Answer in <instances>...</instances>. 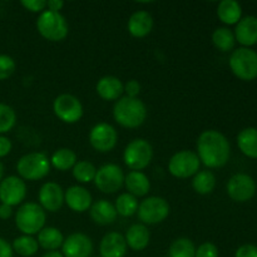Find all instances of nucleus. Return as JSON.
<instances>
[{
	"label": "nucleus",
	"instance_id": "obj_1",
	"mask_svg": "<svg viewBox=\"0 0 257 257\" xmlns=\"http://www.w3.org/2000/svg\"><path fill=\"white\" fill-rule=\"evenodd\" d=\"M230 142L221 132L208 130L198 136L197 156L206 167H223L230 160Z\"/></svg>",
	"mask_w": 257,
	"mask_h": 257
},
{
	"label": "nucleus",
	"instance_id": "obj_2",
	"mask_svg": "<svg viewBox=\"0 0 257 257\" xmlns=\"http://www.w3.org/2000/svg\"><path fill=\"white\" fill-rule=\"evenodd\" d=\"M113 118L124 128H138L147 118V107L140 98L122 97L113 107Z\"/></svg>",
	"mask_w": 257,
	"mask_h": 257
},
{
	"label": "nucleus",
	"instance_id": "obj_3",
	"mask_svg": "<svg viewBox=\"0 0 257 257\" xmlns=\"http://www.w3.org/2000/svg\"><path fill=\"white\" fill-rule=\"evenodd\" d=\"M45 220V211L35 202L23 203L15 215V225L18 230L27 236L39 233L44 228Z\"/></svg>",
	"mask_w": 257,
	"mask_h": 257
},
{
	"label": "nucleus",
	"instance_id": "obj_4",
	"mask_svg": "<svg viewBox=\"0 0 257 257\" xmlns=\"http://www.w3.org/2000/svg\"><path fill=\"white\" fill-rule=\"evenodd\" d=\"M37 29L44 39L49 42H62L69 33V27L65 18L60 13L45 9L40 13L37 20Z\"/></svg>",
	"mask_w": 257,
	"mask_h": 257
},
{
	"label": "nucleus",
	"instance_id": "obj_5",
	"mask_svg": "<svg viewBox=\"0 0 257 257\" xmlns=\"http://www.w3.org/2000/svg\"><path fill=\"white\" fill-rule=\"evenodd\" d=\"M17 171L23 181H38L50 172V160L42 152L24 155L17 163Z\"/></svg>",
	"mask_w": 257,
	"mask_h": 257
},
{
	"label": "nucleus",
	"instance_id": "obj_6",
	"mask_svg": "<svg viewBox=\"0 0 257 257\" xmlns=\"http://www.w3.org/2000/svg\"><path fill=\"white\" fill-rule=\"evenodd\" d=\"M228 64L238 79L251 82L257 78V53L251 48L241 47L233 50Z\"/></svg>",
	"mask_w": 257,
	"mask_h": 257
},
{
	"label": "nucleus",
	"instance_id": "obj_7",
	"mask_svg": "<svg viewBox=\"0 0 257 257\" xmlns=\"http://www.w3.org/2000/svg\"><path fill=\"white\" fill-rule=\"evenodd\" d=\"M153 158V148L148 141L143 138L131 141L123 153L125 166L132 171H142L148 167Z\"/></svg>",
	"mask_w": 257,
	"mask_h": 257
},
{
	"label": "nucleus",
	"instance_id": "obj_8",
	"mask_svg": "<svg viewBox=\"0 0 257 257\" xmlns=\"http://www.w3.org/2000/svg\"><path fill=\"white\" fill-rule=\"evenodd\" d=\"M170 211L171 207L165 198L151 196L138 205L137 213L143 225H157L168 217Z\"/></svg>",
	"mask_w": 257,
	"mask_h": 257
},
{
	"label": "nucleus",
	"instance_id": "obj_9",
	"mask_svg": "<svg viewBox=\"0 0 257 257\" xmlns=\"http://www.w3.org/2000/svg\"><path fill=\"white\" fill-rule=\"evenodd\" d=\"M201 161L197 153L183 150L175 153L168 162V172L176 178H188L200 171Z\"/></svg>",
	"mask_w": 257,
	"mask_h": 257
},
{
	"label": "nucleus",
	"instance_id": "obj_10",
	"mask_svg": "<svg viewBox=\"0 0 257 257\" xmlns=\"http://www.w3.org/2000/svg\"><path fill=\"white\" fill-rule=\"evenodd\" d=\"M124 173L118 165L108 163L97 170L94 178L95 187L103 193H114L124 185Z\"/></svg>",
	"mask_w": 257,
	"mask_h": 257
},
{
	"label": "nucleus",
	"instance_id": "obj_11",
	"mask_svg": "<svg viewBox=\"0 0 257 257\" xmlns=\"http://www.w3.org/2000/svg\"><path fill=\"white\" fill-rule=\"evenodd\" d=\"M53 112L62 122L73 124L83 117V104L75 95L64 93L54 99Z\"/></svg>",
	"mask_w": 257,
	"mask_h": 257
},
{
	"label": "nucleus",
	"instance_id": "obj_12",
	"mask_svg": "<svg viewBox=\"0 0 257 257\" xmlns=\"http://www.w3.org/2000/svg\"><path fill=\"white\" fill-rule=\"evenodd\" d=\"M227 195L235 202H247L255 196L256 182L246 173L233 175L227 182Z\"/></svg>",
	"mask_w": 257,
	"mask_h": 257
},
{
	"label": "nucleus",
	"instance_id": "obj_13",
	"mask_svg": "<svg viewBox=\"0 0 257 257\" xmlns=\"http://www.w3.org/2000/svg\"><path fill=\"white\" fill-rule=\"evenodd\" d=\"M117 131L109 123H98L89 132L90 146L100 153L110 152L117 145Z\"/></svg>",
	"mask_w": 257,
	"mask_h": 257
},
{
	"label": "nucleus",
	"instance_id": "obj_14",
	"mask_svg": "<svg viewBox=\"0 0 257 257\" xmlns=\"http://www.w3.org/2000/svg\"><path fill=\"white\" fill-rule=\"evenodd\" d=\"M27 185L18 176H9L0 182V202L4 205L18 206L25 200Z\"/></svg>",
	"mask_w": 257,
	"mask_h": 257
},
{
	"label": "nucleus",
	"instance_id": "obj_15",
	"mask_svg": "<svg viewBox=\"0 0 257 257\" xmlns=\"http://www.w3.org/2000/svg\"><path fill=\"white\" fill-rule=\"evenodd\" d=\"M62 253L64 257H90L93 253L92 240L82 232L72 233L63 241Z\"/></svg>",
	"mask_w": 257,
	"mask_h": 257
},
{
	"label": "nucleus",
	"instance_id": "obj_16",
	"mask_svg": "<svg viewBox=\"0 0 257 257\" xmlns=\"http://www.w3.org/2000/svg\"><path fill=\"white\" fill-rule=\"evenodd\" d=\"M40 207L48 212H57L64 203V191L58 183L45 182L38 193Z\"/></svg>",
	"mask_w": 257,
	"mask_h": 257
},
{
	"label": "nucleus",
	"instance_id": "obj_17",
	"mask_svg": "<svg viewBox=\"0 0 257 257\" xmlns=\"http://www.w3.org/2000/svg\"><path fill=\"white\" fill-rule=\"evenodd\" d=\"M64 202L74 212L83 213L92 206V195L82 186H72L64 192Z\"/></svg>",
	"mask_w": 257,
	"mask_h": 257
},
{
	"label": "nucleus",
	"instance_id": "obj_18",
	"mask_svg": "<svg viewBox=\"0 0 257 257\" xmlns=\"http://www.w3.org/2000/svg\"><path fill=\"white\" fill-rule=\"evenodd\" d=\"M124 236L119 232H108L99 243L100 257H124L127 253Z\"/></svg>",
	"mask_w": 257,
	"mask_h": 257
},
{
	"label": "nucleus",
	"instance_id": "obj_19",
	"mask_svg": "<svg viewBox=\"0 0 257 257\" xmlns=\"http://www.w3.org/2000/svg\"><path fill=\"white\" fill-rule=\"evenodd\" d=\"M235 39L243 48H250L257 44V17L248 15L241 18L240 22L236 24Z\"/></svg>",
	"mask_w": 257,
	"mask_h": 257
},
{
	"label": "nucleus",
	"instance_id": "obj_20",
	"mask_svg": "<svg viewBox=\"0 0 257 257\" xmlns=\"http://www.w3.org/2000/svg\"><path fill=\"white\" fill-rule=\"evenodd\" d=\"M95 89L102 99L118 100L122 98V94L124 93V84L119 78L114 75H105L98 80Z\"/></svg>",
	"mask_w": 257,
	"mask_h": 257
},
{
	"label": "nucleus",
	"instance_id": "obj_21",
	"mask_svg": "<svg viewBox=\"0 0 257 257\" xmlns=\"http://www.w3.org/2000/svg\"><path fill=\"white\" fill-rule=\"evenodd\" d=\"M128 32L135 38H145L152 32L153 18L152 15L145 10H138L131 15L128 20Z\"/></svg>",
	"mask_w": 257,
	"mask_h": 257
},
{
	"label": "nucleus",
	"instance_id": "obj_22",
	"mask_svg": "<svg viewBox=\"0 0 257 257\" xmlns=\"http://www.w3.org/2000/svg\"><path fill=\"white\" fill-rule=\"evenodd\" d=\"M89 213L92 220L97 225L105 226L110 225L117 220V211H115L114 205L107 200H99L97 202L92 203L89 208Z\"/></svg>",
	"mask_w": 257,
	"mask_h": 257
},
{
	"label": "nucleus",
	"instance_id": "obj_23",
	"mask_svg": "<svg viewBox=\"0 0 257 257\" xmlns=\"http://www.w3.org/2000/svg\"><path fill=\"white\" fill-rule=\"evenodd\" d=\"M125 243L135 251H143L150 245L151 233L147 226L143 223H135L127 230L124 235Z\"/></svg>",
	"mask_w": 257,
	"mask_h": 257
},
{
	"label": "nucleus",
	"instance_id": "obj_24",
	"mask_svg": "<svg viewBox=\"0 0 257 257\" xmlns=\"http://www.w3.org/2000/svg\"><path fill=\"white\" fill-rule=\"evenodd\" d=\"M124 186L135 197H143L151 190L150 178L142 171H131L124 177Z\"/></svg>",
	"mask_w": 257,
	"mask_h": 257
},
{
	"label": "nucleus",
	"instance_id": "obj_25",
	"mask_svg": "<svg viewBox=\"0 0 257 257\" xmlns=\"http://www.w3.org/2000/svg\"><path fill=\"white\" fill-rule=\"evenodd\" d=\"M217 17L223 24H237L242 18V8L236 0H222L217 7Z\"/></svg>",
	"mask_w": 257,
	"mask_h": 257
},
{
	"label": "nucleus",
	"instance_id": "obj_26",
	"mask_svg": "<svg viewBox=\"0 0 257 257\" xmlns=\"http://www.w3.org/2000/svg\"><path fill=\"white\" fill-rule=\"evenodd\" d=\"M237 146L248 158H257V128L247 127L237 136Z\"/></svg>",
	"mask_w": 257,
	"mask_h": 257
},
{
	"label": "nucleus",
	"instance_id": "obj_27",
	"mask_svg": "<svg viewBox=\"0 0 257 257\" xmlns=\"http://www.w3.org/2000/svg\"><path fill=\"white\" fill-rule=\"evenodd\" d=\"M38 245L47 251H57L62 247L64 236L57 227H44L38 233Z\"/></svg>",
	"mask_w": 257,
	"mask_h": 257
},
{
	"label": "nucleus",
	"instance_id": "obj_28",
	"mask_svg": "<svg viewBox=\"0 0 257 257\" xmlns=\"http://www.w3.org/2000/svg\"><path fill=\"white\" fill-rule=\"evenodd\" d=\"M77 162V155L70 148H59L53 153L50 158V166L58 171L72 170Z\"/></svg>",
	"mask_w": 257,
	"mask_h": 257
},
{
	"label": "nucleus",
	"instance_id": "obj_29",
	"mask_svg": "<svg viewBox=\"0 0 257 257\" xmlns=\"http://www.w3.org/2000/svg\"><path fill=\"white\" fill-rule=\"evenodd\" d=\"M192 187L198 195H210L216 187V177L211 171H198L192 180Z\"/></svg>",
	"mask_w": 257,
	"mask_h": 257
},
{
	"label": "nucleus",
	"instance_id": "obj_30",
	"mask_svg": "<svg viewBox=\"0 0 257 257\" xmlns=\"http://www.w3.org/2000/svg\"><path fill=\"white\" fill-rule=\"evenodd\" d=\"M212 43L221 52H231L235 48V34L228 28H217L212 34Z\"/></svg>",
	"mask_w": 257,
	"mask_h": 257
},
{
	"label": "nucleus",
	"instance_id": "obj_31",
	"mask_svg": "<svg viewBox=\"0 0 257 257\" xmlns=\"http://www.w3.org/2000/svg\"><path fill=\"white\" fill-rule=\"evenodd\" d=\"M12 247H13V251H15L19 256L32 257L38 252L39 245H38V241L35 240L33 236L23 235V236H19V237H17L14 241H13Z\"/></svg>",
	"mask_w": 257,
	"mask_h": 257
},
{
	"label": "nucleus",
	"instance_id": "obj_32",
	"mask_svg": "<svg viewBox=\"0 0 257 257\" xmlns=\"http://www.w3.org/2000/svg\"><path fill=\"white\" fill-rule=\"evenodd\" d=\"M196 246L192 240L187 237H178L171 243L168 257H195Z\"/></svg>",
	"mask_w": 257,
	"mask_h": 257
},
{
	"label": "nucleus",
	"instance_id": "obj_33",
	"mask_svg": "<svg viewBox=\"0 0 257 257\" xmlns=\"http://www.w3.org/2000/svg\"><path fill=\"white\" fill-rule=\"evenodd\" d=\"M114 207L118 215H120L122 217H131V216H133L135 213H137V197H135V196L131 195V193L128 192L122 193V195L118 196V198L115 200Z\"/></svg>",
	"mask_w": 257,
	"mask_h": 257
},
{
	"label": "nucleus",
	"instance_id": "obj_34",
	"mask_svg": "<svg viewBox=\"0 0 257 257\" xmlns=\"http://www.w3.org/2000/svg\"><path fill=\"white\" fill-rule=\"evenodd\" d=\"M73 177L80 183H89L94 181L97 175V168L89 161H78L72 168Z\"/></svg>",
	"mask_w": 257,
	"mask_h": 257
},
{
	"label": "nucleus",
	"instance_id": "obj_35",
	"mask_svg": "<svg viewBox=\"0 0 257 257\" xmlns=\"http://www.w3.org/2000/svg\"><path fill=\"white\" fill-rule=\"evenodd\" d=\"M17 123V113L10 105L0 103V135L8 133Z\"/></svg>",
	"mask_w": 257,
	"mask_h": 257
},
{
	"label": "nucleus",
	"instance_id": "obj_36",
	"mask_svg": "<svg viewBox=\"0 0 257 257\" xmlns=\"http://www.w3.org/2000/svg\"><path fill=\"white\" fill-rule=\"evenodd\" d=\"M15 62L10 55L0 54V80H5L15 72Z\"/></svg>",
	"mask_w": 257,
	"mask_h": 257
},
{
	"label": "nucleus",
	"instance_id": "obj_37",
	"mask_svg": "<svg viewBox=\"0 0 257 257\" xmlns=\"http://www.w3.org/2000/svg\"><path fill=\"white\" fill-rule=\"evenodd\" d=\"M195 257H218V248L212 242H203L196 248Z\"/></svg>",
	"mask_w": 257,
	"mask_h": 257
},
{
	"label": "nucleus",
	"instance_id": "obj_38",
	"mask_svg": "<svg viewBox=\"0 0 257 257\" xmlns=\"http://www.w3.org/2000/svg\"><path fill=\"white\" fill-rule=\"evenodd\" d=\"M20 4L32 13H43L47 9V2L44 0H23Z\"/></svg>",
	"mask_w": 257,
	"mask_h": 257
},
{
	"label": "nucleus",
	"instance_id": "obj_39",
	"mask_svg": "<svg viewBox=\"0 0 257 257\" xmlns=\"http://www.w3.org/2000/svg\"><path fill=\"white\" fill-rule=\"evenodd\" d=\"M124 92L127 94V97L138 98V94L141 92V84L136 79L128 80L124 84Z\"/></svg>",
	"mask_w": 257,
	"mask_h": 257
},
{
	"label": "nucleus",
	"instance_id": "obj_40",
	"mask_svg": "<svg viewBox=\"0 0 257 257\" xmlns=\"http://www.w3.org/2000/svg\"><path fill=\"white\" fill-rule=\"evenodd\" d=\"M235 257H257V246L255 245H242L236 250Z\"/></svg>",
	"mask_w": 257,
	"mask_h": 257
},
{
	"label": "nucleus",
	"instance_id": "obj_41",
	"mask_svg": "<svg viewBox=\"0 0 257 257\" xmlns=\"http://www.w3.org/2000/svg\"><path fill=\"white\" fill-rule=\"evenodd\" d=\"M12 141L8 137H4V136H0V158L7 157L10 152H12Z\"/></svg>",
	"mask_w": 257,
	"mask_h": 257
},
{
	"label": "nucleus",
	"instance_id": "obj_42",
	"mask_svg": "<svg viewBox=\"0 0 257 257\" xmlns=\"http://www.w3.org/2000/svg\"><path fill=\"white\" fill-rule=\"evenodd\" d=\"M13 247L7 240L0 237V257H13Z\"/></svg>",
	"mask_w": 257,
	"mask_h": 257
},
{
	"label": "nucleus",
	"instance_id": "obj_43",
	"mask_svg": "<svg viewBox=\"0 0 257 257\" xmlns=\"http://www.w3.org/2000/svg\"><path fill=\"white\" fill-rule=\"evenodd\" d=\"M64 7V2L62 0H49L47 2V10H50V12L59 13L60 10Z\"/></svg>",
	"mask_w": 257,
	"mask_h": 257
},
{
	"label": "nucleus",
	"instance_id": "obj_44",
	"mask_svg": "<svg viewBox=\"0 0 257 257\" xmlns=\"http://www.w3.org/2000/svg\"><path fill=\"white\" fill-rule=\"evenodd\" d=\"M12 215H13V207L2 203V205H0V218H2V220H8V218L12 217Z\"/></svg>",
	"mask_w": 257,
	"mask_h": 257
},
{
	"label": "nucleus",
	"instance_id": "obj_45",
	"mask_svg": "<svg viewBox=\"0 0 257 257\" xmlns=\"http://www.w3.org/2000/svg\"><path fill=\"white\" fill-rule=\"evenodd\" d=\"M43 257H64L63 256L62 252H59V251H48V252H45Z\"/></svg>",
	"mask_w": 257,
	"mask_h": 257
},
{
	"label": "nucleus",
	"instance_id": "obj_46",
	"mask_svg": "<svg viewBox=\"0 0 257 257\" xmlns=\"http://www.w3.org/2000/svg\"><path fill=\"white\" fill-rule=\"evenodd\" d=\"M3 176H4V166H3V163L0 162V182L3 181Z\"/></svg>",
	"mask_w": 257,
	"mask_h": 257
}]
</instances>
